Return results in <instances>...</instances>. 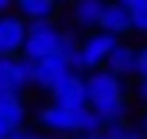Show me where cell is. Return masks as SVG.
<instances>
[{"label": "cell", "instance_id": "8", "mask_svg": "<svg viewBox=\"0 0 147 139\" xmlns=\"http://www.w3.org/2000/svg\"><path fill=\"white\" fill-rule=\"evenodd\" d=\"M51 104H62V108H89L85 101V77H62L58 85L51 89Z\"/></svg>", "mask_w": 147, "mask_h": 139}, {"label": "cell", "instance_id": "9", "mask_svg": "<svg viewBox=\"0 0 147 139\" xmlns=\"http://www.w3.org/2000/svg\"><path fill=\"white\" fill-rule=\"evenodd\" d=\"M136 62H140V50H136L132 43H120L116 50L109 54V62H105V70H109V73H116V77L124 81L128 73H136Z\"/></svg>", "mask_w": 147, "mask_h": 139}, {"label": "cell", "instance_id": "10", "mask_svg": "<svg viewBox=\"0 0 147 139\" xmlns=\"http://www.w3.org/2000/svg\"><path fill=\"white\" fill-rule=\"evenodd\" d=\"M16 8H20V19L23 23H51L54 12H58L54 0H16Z\"/></svg>", "mask_w": 147, "mask_h": 139}, {"label": "cell", "instance_id": "11", "mask_svg": "<svg viewBox=\"0 0 147 139\" xmlns=\"http://www.w3.org/2000/svg\"><path fill=\"white\" fill-rule=\"evenodd\" d=\"M101 31H109V35H128L132 31V12L128 8H120L116 0H109V8H105V15H101Z\"/></svg>", "mask_w": 147, "mask_h": 139}, {"label": "cell", "instance_id": "21", "mask_svg": "<svg viewBox=\"0 0 147 139\" xmlns=\"http://www.w3.org/2000/svg\"><path fill=\"white\" fill-rule=\"evenodd\" d=\"M8 8H12V0H0V15H4V12H8Z\"/></svg>", "mask_w": 147, "mask_h": 139}, {"label": "cell", "instance_id": "18", "mask_svg": "<svg viewBox=\"0 0 147 139\" xmlns=\"http://www.w3.org/2000/svg\"><path fill=\"white\" fill-rule=\"evenodd\" d=\"M8 135H12V128H8L4 120H0V139H8Z\"/></svg>", "mask_w": 147, "mask_h": 139}, {"label": "cell", "instance_id": "1", "mask_svg": "<svg viewBox=\"0 0 147 139\" xmlns=\"http://www.w3.org/2000/svg\"><path fill=\"white\" fill-rule=\"evenodd\" d=\"M39 128L58 135H101V120L93 108H62V104H47L39 112Z\"/></svg>", "mask_w": 147, "mask_h": 139}, {"label": "cell", "instance_id": "7", "mask_svg": "<svg viewBox=\"0 0 147 139\" xmlns=\"http://www.w3.org/2000/svg\"><path fill=\"white\" fill-rule=\"evenodd\" d=\"M120 46V39L116 35H109V31H93V35L81 43V54H85V62H89V73L93 70H105V62H109V54Z\"/></svg>", "mask_w": 147, "mask_h": 139}, {"label": "cell", "instance_id": "6", "mask_svg": "<svg viewBox=\"0 0 147 139\" xmlns=\"http://www.w3.org/2000/svg\"><path fill=\"white\" fill-rule=\"evenodd\" d=\"M23 39H27V23L20 15H0V58H20Z\"/></svg>", "mask_w": 147, "mask_h": 139}, {"label": "cell", "instance_id": "23", "mask_svg": "<svg viewBox=\"0 0 147 139\" xmlns=\"http://www.w3.org/2000/svg\"><path fill=\"white\" fill-rule=\"evenodd\" d=\"M140 132H143V135H147V112H143V124H140Z\"/></svg>", "mask_w": 147, "mask_h": 139}, {"label": "cell", "instance_id": "19", "mask_svg": "<svg viewBox=\"0 0 147 139\" xmlns=\"http://www.w3.org/2000/svg\"><path fill=\"white\" fill-rule=\"evenodd\" d=\"M8 139H27V128H23V132H12Z\"/></svg>", "mask_w": 147, "mask_h": 139}, {"label": "cell", "instance_id": "17", "mask_svg": "<svg viewBox=\"0 0 147 139\" xmlns=\"http://www.w3.org/2000/svg\"><path fill=\"white\" fill-rule=\"evenodd\" d=\"M116 4H120V8H128V12H140L147 0H116Z\"/></svg>", "mask_w": 147, "mask_h": 139}, {"label": "cell", "instance_id": "24", "mask_svg": "<svg viewBox=\"0 0 147 139\" xmlns=\"http://www.w3.org/2000/svg\"><path fill=\"white\" fill-rule=\"evenodd\" d=\"M27 139H47V135H35V132H27Z\"/></svg>", "mask_w": 147, "mask_h": 139}, {"label": "cell", "instance_id": "5", "mask_svg": "<svg viewBox=\"0 0 147 139\" xmlns=\"http://www.w3.org/2000/svg\"><path fill=\"white\" fill-rule=\"evenodd\" d=\"M31 66V85L35 89H47L51 93L62 77H70V62L62 54H51V58H39V62H27Z\"/></svg>", "mask_w": 147, "mask_h": 139}, {"label": "cell", "instance_id": "4", "mask_svg": "<svg viewBox=\"0 0 147 139\" xmlns=\"http://www.w3.org/2000/svg\"><path fill=\"white\" fill-rule=\"evenodd\" d=\"M27 85H31L27 58H0V97H23Z\"/></svg>", "mask_w": 147, "mask_h": 139}, {"label": "cell", "instance_id": "14", "mask_svg": "<svg viewBox=\"0 0 147 139\" xmlns=\"http://www.w3.org/2000/svg\"><path fill=\"white\" fill-rule=\"evenodd\" d=\"M101 135H105V139H132V135H136V128H132V124L124 120V124H109V128H105Z\"/></svg>", "mask_w": 147, "mask_h": 139}, {"label": "cell", "instance_id": "2", "mask_svg": "<svg viewBox=\"0 0 147 139\" xmlns=\"http://www.w3.org/2000/svg\"><path fill=\"white\" fill-rule=\"evenodd\" d=\"M51 54H62V31L54 27V23H27L23 58L39 62V58H51Z\"/></svg>", "mask_w": 147, "mask_h": 139}, {"label": "cell", "instance_id": "20", "mask_svg": "<svg viewBox=\"0 0 147 139\" xmlns=\"http://www.w3.org/2000/svg\"><path fill=\"white\" fill-rule=\"evenodd\" d=\"M140 101H147V81H140Z\"/></svg>", "mask_w": 147, "mask_h": 139}, {"label": "cell", "instance_id": "22", "mask_svg": "<svg viewBox=\"0 0 147 139\" xmlns=\"http://www.w3.org/2000/svg\"><path fill=\"white\" fill-rule=\"evenodd\" d=\"M70 139H105V135H70Z\"/></svg>", "mask_w": 147, "mask_h": 139}, {"label": "cell", "instance_id": "25", "mask_svg": "<svg viewBox=\"0 0 147 139\" xmlns=\"http://www.w3.org/2000/svg\"><path fill=\"white\" fill-rule=\"evenodd\" d=\"M54 4H74V0H54Z\"/></svg>", "mask_w": 147, "mask_h": 139}, {"label": "cell", "instance_id": "15", "mask_svg": "<svg viewBox=\"0 0 147 139\" xmlns=\"http://www.w3.org/2000/svg\"><path fill=\"white\" fill-rule=\"evenodd\" d=\"M132 31H143L147 35V4L140 8V12H132Z\"/></svg>", "mask_w": 147, "mask_h": 139}, {"label": "cell", "instance_id": "13", "mask_svg": "<svg viewBox=\"0 0 147 139\" xmlns=\"http://www.w3.org/2000/svg\"><path fill=\"white\" fill-rule=\"evenodd\" d=\"M0 120H4L12 132H23V124H27V108H23V97H0Z\"/></svg>", "mask_w": 147, "mask_h": 139}, {"label": "cell", "instance_id": "16", "mask_svg": "<svg viewBox=\"0 0 147 139\" xmlns=\"http://www.w3.org/2000/svg\"><path fill=\"white\" fill-rule=\"evenodd\" d=\"M136 77L147 81V46H140V62H136Z\"/></svg>", "mask_w": 147, "mask_h": 139}, {"label": "cell", "instance_id": "3", "mask_svg": "<svg viewBox=\"0 0 147 139\" xmlns=\"http://www.w3.org/2000/svg\"><path fill=\"white\" fill-rule=\"evenodd\" d=\"M85 101L89 108H105V104H120L124 101V81L109 70H93L85 73Z\"/></svg>", "mask_w": 147, "mask_h": 139}, {"label": "cell", "instance_id": "12", "mask_svg": "<svg viewBox=\"0 0 147 139\" xmlns=\"http://www.w3.org/2000/svg\"><path fill=\"white\" fill-rule=\"evenodd\" d=\"M105 8H109V0H74V23H78V27H97L101 31Z\"/></svg>", "mask_w": 147, "mask_h": 139}]
</instances>
